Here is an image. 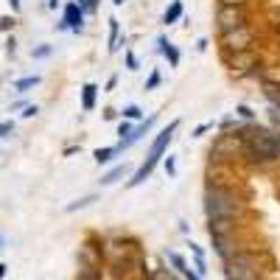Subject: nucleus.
Listing matches in <instances>:
<instances>
[{"mask_svg":"<svg viewBox=\"0 0 280 280\" xmlns=\"http://www.w3.org/2000/svg\"><path fill=\"white\" fill-rule=\"evenodd\" d=\"M205 210H207V219L210 221H236V213H238L236 196L227 188L210 185L205 191Z\"/></svg>","mask_w":280,"mask_h":280,"instance_id":"nucleus-1","label":"nucleus"},{"mask_svg":"<svg viewBox=\"0 0 280 280\" xmlns=\"http://www.w3.org/2000/svg\"><path fill=\"white\" fill-rule=\"evenodd\" d=\"M247 154L255 163H269V160L277 157V137L269 132H255L247 140Z\"/></svg>","mask_w":280,"mask_h":280,"instance_id":"nucleus-2","label":"nucleus"},{"mask_svg":"<svg viewBox=\"0 0 280 280\" xmlns=\"http://www.w3.org/2000/svg\"><path fill=\"white\" fill-rule=\"evenodd\" d=\"M227 280H258V263L252 252H236L224 269Z\"/></svg>","mask_w":280,"mask_h":280,"instance_id":"nucleus-3","label":"nucleus"},{"mask_svg":"<svg viewBox=\"0 0 280 280\" xmlns=\"http://www.w3.org/2000/svg\"><path fill=\"white\" fill-rule=\"evenodd\" d=\"M244 20H247V14H244L241 6H219V14H216V23H219L221 37L230 34V31H236V28H241Z\"/></svg>","mask_w":280,"mask_h":280,"instance_id":"nucleus-4","label":"nucleus"},{"mask_svg":"<svg viewBox=\"0 0 280 280\" xmlns=\"http://www.w3.org/2000/svg\"><path fill=\"white\" fill-rule=\"evenodd\" d=\"M177 126H179V121H171L168 126H165L163 132H160L157 137H154L152 149H149V160H146L149 165H157V160L163 157V152L168 149V143H171V137H174V132H177Z\"/></svg>","mask_w":280,"mask_h":280,"instance_id":"nucleus-5","label":"nucleus"},{"mask_svg":"<svg viewBox=\"0 0 280 280\" xmlns=\"http://www.w3.org/2000/svg\"><path fill=\"white\" fill-rule=\"evenodd\" d=\"M250 45H252V31L247 28V25H241V28L224 34V48H227V51H236V54H241V51H247Z\"/></svg>","mask_w":280,"mask_h":280,"instance_id":"nucleus-6","label":"nucleus"},{"mask_svg":"<svg viewBox=\"0 0 280 280\" xmlns=\"http://www.w3.org/2000/svg\"><path fill=\"white\" fill-rule=\"evenodd\" d=\"M81 9L79 3H67L65 6V23H62V28H73V31H81Z\"/></svg>","mask_w":280,"mask_h":280,"instance_id":"nucleus-7","label":"nucleus"},{"mask_svg":"<svg viewBox=\"0 0 280 280\" xmlns=\"http://www.w3.org/2000/svg\"><path fill=\"white\" fill-rule=\"evenodd\" d=\"M152 123H154V118H149V121L143 123V126H137V129H134V132L129 134V137H123V140H121V146H115V149H118V152H123V149H129V146H132V143H134V140H140V137H143V134L149 132V129H152Z\"/></svg>","mask_w":280,"mask_h":280,"instance_id":"nucleus-8","label":"nucleus"},{"mask_svg":"<svg viewBox=\"0 0 280 280\" xmlns=\"http://www.w3.org/2000/svg\"><path fill=\"white\" fill-rule=\"evenodd\" d=\"M168 261H171V263H174V266L179 269V272L185 274V280H199V274H194V272H191V269H188V263H185L182 258L177 255V252H168Z\"/></svg>","mask_w":280,"mask_h":280,"instance_id":"nucleus-9","label":"nucleus"},{"mask_svg":"<svg viewBox=\"0 0 280 280\" xmlns=\"http://www.w3.org/2000/svg\"><path fill=\"white\" fill-rule=\"evenodd\" d=\"M96 92H98L96 84H84V90H81V107H84L87 112L96 107Z\"/></svg>","mask_w":280,"mask_h":280,"instance_id":"nucleus-10","label":"nucleus"},{"mask_svg":"<svg viewBox=\"0 0 280 280\" xmlns=\"http://www.w3.org/2000/svg\"><path fill=\"white\" fill-rule=\"evenodd\" d=\"M182 17V3L179 0H174L168 9H165V14H163V23L165 25H171V23H177V20Z\"/></svg>","mask_w":280,"mask_h":280,"instance_id":"nucleus-11","label":"nucleus"},{"mask_svg":"<svg viewBox=\"0 0 280 280\" xmlns=\"http://www.w3.org/2000/svg\"><path fill=\"white\" fill-rule=\"evenodd\" d=\"M76 280H101V269L92 266V263H84V266L79 269V277Z\"/></svg>","mask_w":280,"mask_h":280,"instance_id":"nucleus-12","label":"nucleus"},{"mask_svg":"<svg viewBox=\"0 0 280 280\" xmlns=\"http://www.w3.org/2000/svg\"><path fill=\"white\" fill-rule=\"evenodd\" d=\"M37 84H39V76H25V79L14 81V90H17V92H28L31 87H37Z\"/></svg>","mask_w":280,"mask_h":280,"instance_id":"nucleus-13","label":"nucleus"},{"mask_svg":"<svg viewBox=\"0 0 280 280\" xmlns=\"http://www.w3.org/2000/svg\"><path fill=\"white\" fill-rule=\"evenodd\" d=\"M152 168H154V165H149V163H143V165H140V168H137V171H134V177H132V179H129V185H132V188H134V185H140V182H146V177H149V174H152Z\"/></svg>","mask_w":280,"mask_h":280,"instance_id":"nucleus-14","label":"nucleus"},{"mask_svg":"<svg viewBox=\"0 0 280 280\" xmlns=\"http://www.w3.org/2000/svg\"><path fill=\"white\" fill-rule=\"evenodd\" d=\"M126 174V165H115V168L110 171V174H104L101 177V185H112V182H118V179Z\"/></svg>","mask_w":280,"mask_h":280,"instance_id":"nucleus-15","label":"nucleus"},{"mask_svg":"<svg viewBox=\"0 0 280 280\" xmlns=\"http://www.w3.org/2000/svg\"><path fill=\"white\" fill-rule=\"evenodd\" d=\"M160 51H163V54L168 56V62H171V65H177V62H179V51L174 48L171 42H165L163 37H160Z\"/></svg>","mask_w":280,"mask_h":280,"instance_id":"nucleus-16","label":"nucleus"},{"mask_svg":"<svg viewBox=\"0 0 280 280\" xmlns=\"http://www.w3.org/2000/svg\"><path fill=\"white\" fill-rule=\"evenodd\" d=\"M115 154H118V149H96V154H92V157H96L98 165H104V163H110Z\"/></svg>","mask_w":280,"mask_h":280,"instance_id":"nucleus-17","label":"nucleus"},{"mask_svg":"<svg viewBox=\"0 0 280 280\" xmlns=\"http://www.w3.org/2000/svg\"><path fill=\"white\" fill-rule=\"evenodd\" d=\"M92 202H96V196H81V199H76V202H70V205H67V213H73V210H79V207H87V205H92Z\"/></svg>","mask_w":280,"mask_h":280,"instance_id":"nucleus-18","label":"nucleus"},{"mask_svg":"<svg viewBox=\"0 0 280 280\" xmlns=\"http://www.w3.org/2000/svg\"><path fill=\"white\" fill-rule=\"evenodd\" d=\"M263 79H266L269 84H280V67H266V70H263Z\"/></svg>","mask_w":280,"mask_h":280,"instance_id":"nucleus-19","label":"nucleus"},{"mask_svg":"<svg viewBox=\"0 0 280 280\" xmlns=\"http://www.w3.org/2000/svg\"><path fill=\"white\" fill-rule=\"evenodd\" d=\"M118 48V20H110V51Z\"/></svg>","mask_w":280,"mask_h":280,"instance_id":"nucleus-20","label":"nucleus"},{"mask_svg":"<svg viewBox=\"0 0 280 280\" xmlns=\"http://www.w3.org/2000/svg\"><path fill=\"white\" fill-rule=\"evenodd\" d=\"M45 56H51V45H39V48H34V59H45Z\"/></svg>","mask_w":280,"mask_h":280,"instance_id":"nucleus-21","label":"nucleus"},{"mask_svg":"<svg viewBox=\"0 0 280 280\" xmlns=\"http://www.w3.org/2000/svg\"><path fill=\"white\" fill-rule=\"evenodd\" d=\"M157 84H160V73H157V70H154V73L149 76V81H146V90H154V87H157Z\"/></svg>","mask_w":280,"mask_h":280,"instance_id":"nucleus-22","label":"nucleus"},{"mask_svg":"<svg viewBox=\"0 0 280 280\" xmlns=\"http://www.w3.org/2000/svg\"><path fill=\"white\" fill-rule=\"evenodd\" d=\"M12 129H14V123H12V121H0V137H6V134L12 132Z\"/></svg>","mask_w":280,"mask_h":280,"instance_id":"nucleus-23","label":"nucleus"},{"mask_svg":"<svg viewBox=\"0 0 280 280\" xmlns=\"http://www.w3.org/2000/svg\"><path fill=\"white\" fill-rule=\"evenodd\" d=\"M123 115H126V118H140V110L132 104V107H126V110H123Z\"/></svg>","mask_w":280,"mask_h":280,"instance_id":"nucleus-24","label":"nucleus"},{"mask_svg":"<svg viewBox=\"0 0 280 280\" xmlns=\"http://www.w3.org/2000/svg\"><path fill=\"white\" fill-rule=\"evenodd\" d=\"M37 112H39V107H37V104H31V107H25L23 118H34V115H37Z\"/></svg>","mask_w":280,"mask_h":280,"instance_id":"nucleus-25","label":"nucleus"},{"mask_svg":"<svg viewBox=\"0 0 280 280\" xmlns=\"http://www.w3.org/2000/svg\"><path fill=\"white\" fill-rule=\"evenodd\" d=\"M14 25V20L12 17H0V31H9Z\"/></svg>","mask_w":280,"mask_h":280,"instance_id":"nucleus-26","label":"nucleus"},{"mask_svg":"<svg viewBox=\"0 0 280 280\" xmlns=\"http://www.w3.org/2000/svg\"><path fill=\"white\" fill-rule=\"evenodd\" d=\"M79 9L81 12H84V9L90 12V9H96V0H79Z\"/></svg>","mask_w":280,"mask_h":280,"instance_id":"nucleus-27","label":"nucleus"},{"mask_svg":"<svg viewBox=\"0 0 280 280\" xmlns=\"http://www.w3.org/2000/svg\"><path fill=\"white\" fill-rule=\"evenodd\" d=\"M238 115H241V118H252V110H250V107H244V104H241V107H238Z\"/></svg>","mask_w":280,"mask_h":280,"instance_id":"nucleus-28","label":"nucleus"},{"mask_svg":"<svg viewBox=\"0 0 280 280\" xmlns=\"http://www.w3.org/2000/svg\"><path fill=\"white\" fill-rule=\"evenodd\" d=\"M126 65H129V70H134V67H137V59H134V54H126Z\"/></svg>","mask_w":280,"mask_h":280,"instance_id":"nucleus-29","label":"nucleus"},{"mask_svg":"<svg viewBox=\"0 0 280 280\" xmlns=\"http://www.w3.org/2000/svg\"><path fill=\"white\" fill-rule=\"evenodd\" d=\"M221 6H244V0H221Z\"/></svg>","mask_w":280,"mask_h":280,"instance_id":"nucleus-30","label":"nucleus"},{"mask_svg":"<svg viewBox=\"0 0 280 280\" xmlns=\"http://www.w3.org/2000/svg\"><path fill=\"white\" fill-rule=\"evenodd\" d=\"M118 134H121V140H123V134H129V123H121V126H118Z\"/></svg>","mask_w":280,"mask_h":280,"instance_id":"nucleus-31","label":"nucleus"},{"mask_svg":"<svg viewBox=\"0 0 280 280\" xmlns=\"http://www.w3.org/2000/svg\"><path fill=\"white\" fill-rule=\"evenodd\" d=\"M210 126H213V123H202V126H199V129H196V132H194V134H196V137H199V134H202V132H207V129H210Z\"/></svg>","mask_w":280,"mask_h":280,"instance_id":"nucleus-32","label":"nucleus"},{"mask_svg":"<svg viewBox=\"0 0 280 280\" xmlns=\"http://www.w3.org/2000/svg\"><path fill=\"white\" fill-rule=\"evenodd\" d=\"M12 3V12H20V0H9Z\"/></svg>","mask_w":280,"mask_h":280,"instance_id":"nucleus-33","label":"nucleus"},{"mask_svg":"<svg viewBox=\"0 0 280 280\" xmlns=\"http://www.w3.org/2000/svg\"><path fill=\"white\" fill-rule=\"evenodd\" d=\"M3 274H6V266H3V263H0V277H3Z\"/></svg>","mask_w":280,"mask_h":280,"instance_id":"nucleus-34","label":"nucleus"},{"mask_svg":"<svg viewBox=\"0 0 280 280\" xmlns=\"http://www.w3.org/2000/svg\"><path fill=\"white\" fill-rule=\"evenodd\" d=\"M0 247H3V238H0Z\"/></svg>","mask_w":280,"mask_h":280,"instance_id":"nucleus-35","label":"nucleus"}]
</instances>
